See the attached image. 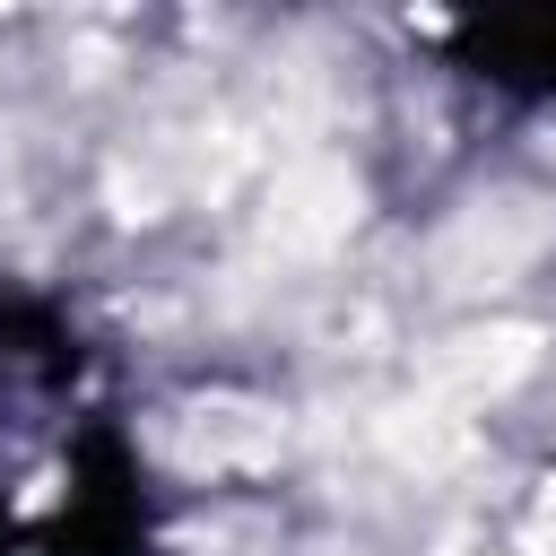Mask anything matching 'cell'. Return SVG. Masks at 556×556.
<instances>
[{"mask_svg": "<svg viewBox=\"0 0 556 556\" xmlns=\"http://www.w3.org/2000/svg\"><path fill=\"white\" fill-rule=\"evenodd\" d=\"M460 61L504 96H556V9H495L452 26Z\"/></svg>", "mask_w": 556, "mask_h": 556, "instance_id": "obj_1", "label": "cell"}]
</instances>
